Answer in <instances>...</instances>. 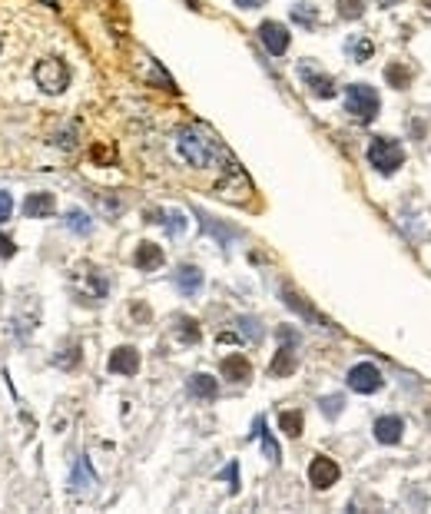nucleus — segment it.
Segmentation results:
<instances>
[{
	"label": "nucleus",
	"mask_w": 431,
	"mask_h": 514,
	"mask_svg": "<svg viewBox=\"0 0 431 514\" xmlns=\"http://www.w3.org/2000/svg\"><path fill=\"white\" fill-rule=\"evenodd\" d=\"M279 428H282L289 438H298V435H302V428H305L302 411H282V415H279Z\"/></svg>",
	"instance_id": "24"
},
{
	"label": "nucleus",
	"mask_w": 431,
	"mask_h": 514,
	"mask_svg": "<svg viewBox=\"0 0 431 514\" xmlns=\"http://www.w3.org/2000/svg\"><path fill=\"white\" fill-rule=\"evenodd\" d=\"M412 76H415V70L402 60H391L385 67V80L395 87V90H408V87H412Z\"/></svg>",
	"instance_id": "19"
},
{
	"label": "nucleus",
	"mask_w": 431,
	"mask_h": 514,
	"mask_svg": "<svg viewBox=\"0 0 431 514\" xmlns=\"http://www.w3.org/2000/svg\"><path fill=\"white\" fill-rule=\"evenodd\" d=\"M93 484H96V474H93L87 458H80V461H76V471L70 474V488H74V491H87Z\"/></svg>",
	"instance_id": "20"
},
{
	"label": "nucleus",
	"mask_w": 431,
	"mask_h": 514,
	"mask_svg": "<svg viewBox=\"0 0 431 514\" xmlns=\"http://www.w3.org/2000/svg\"><path fill=\"white\" fill-rule=\"evenodd\" d=\"M335 14L342 20H358L365 14V0H335Z\"/></svg>",
	"instance_id": "27"
},
{
	"label": "nucleus",
	"mask_w": 431,
	"mask_h": 514,
	"mask_svg": "<svg viewBox=\"0 0 431 514\" xmlns=\"http://www.w3.org/2000/svg\"><path fill=\"white\" fill-rule=\"evenodd\" d=\"M189 395L212 402V398L219 395V382H216L212 375H206V372H196V375H189Z\"/></svg>",
	"instance_id": "18"
},
{
	"label": "nucleus",
	"mask_w": 431,
	"mask_h": 514,
	"mask_svg": "<svg viewBox=\"0 0 431 514\" xmlns=\"http://www.w3.org/2000/svg\"><path fill=\"white\" fill-rule=\"evenodd\" d=\"M298 76L305 80V87H309L315 96H322V100H332V96H335V80L328 74H322L319 67H312V63H302V67H298Z\"/></svg>",
	"instance_id": "8"
},
{
	"label": "nucleus",
	"mask_w": 431,
	"mask_h": 514,
	"mask_svg": "<svg viewBox=\"0 0 431 514\" xmlns=\"http://www.w3.org/2000/svg\"><path fill=\"white\" fill-rule=\"evenodd\" d=\"M369 163L375 166V173L391 176V173H398L405 163V146L391 137H375L372 143H369Z\"/></svg>",
	"instance_id": "2"
},
{
	"label": "nucleus",
	"mask_w": 431,
	"mask_h": 514,
	"mask_svg": "<svg viewBox=\"0 0 431 514\" xmlns=\"http://www.w3.org/2000/svg\"><path fill=\"white\" fill-rule=\"evenodd\" d=\"M33 80H37V87L44 93H63L67 90V83H70V70H67V63L57 60V57H47L33 67Z\"/></svg>",
	"instance_id": "4"
},
{
	"label": "nucleus",
	"mask_w": 431,
	"mask_h": 514,
	"mask_svg": "<svg viewBox=\"0 0 431 514\" xmlns=\"http://www.w3.org/2000/svg\"><path fill=\"white\" fill-rule=\"evenodd\" d=\"M282 302L289 305V309H296V312H298L302 318H309V322H315V325H322V329H332V325H328V318H326V316H319V312H315L312 305L305 302V299H302V295H298V292H296L292 286H282Z\"/></svg>",
	"instance_id": "11"
},
{
	"label": "nucleus",
	"mask_w": 431,
	"mask_h": 514,
	"mask_svg": "<svg viewBox=\"0 0 431 514\" xmlns=\"http://www.w3.org/2000/svg\"><path fill=\"white\" fill-rule=\"evenodd\" d=\"M236 325H239V332L246 335L249 342H262V335H266V332H262V322H259L255 316H239Z\"/></svg>",
	"instance_id": "25"
},
{
	"label": "nucleus",
	"mask_w": 431,
	"mask_h": 514,
	"mask_svg": "<svg viewBox=\"0 0 431 514\" xmlns=\"http://www.w3.org/2000/svg\"><path fill=\"white\" fill-rule=\"evenodd\" d=\"M0 46H3V44H0Z\"/></svg>",
	"instance_id": "38"
},
{
	"label": "nucleus",
	"mask_w": 431,
	"mask_h": 514,
	"mask_svg": "<svg viewBox=\"0 0 431 514\" xmlns=\"http://www.w3.org/2000/svg\"><path fill=\"white\" fill-rule=\"evenodd\" d=\"M348 388L358 395H375L382 385H385V378H382V372H378V365L372 362H358L352 372H348Z\"/></svg>",
	"instance_id": "5"
},
{
	"label": "nucleus",
	"mask_w": 431,
	"mask_h": 514,
	"mask_svg": "<svg viewBox=\"0 0 431 514\" xmlns=\"http://www.w3.org/2000/svg\"><path fill=\"white\" fill-rule=\"evenodd\" d=\"M67 229H74L80 236H90V232H93V219H90L83 209H70L67 212Z\"/></svg>",
	"instance_id": "26"
},
{
	"label": "nucleus",
	"mask_w": 431,
	"mask_h": 514,
	"mask_svg": "<svg viewBox=\"0 0 431 514\" xmlns=\"http://www.w3.org/2000/svg\"><path fill=\"white\" fill-rule=\"evenodd\" d=\"M408 126H412V133H415V137H425V130H428V126H425V120H412Z\"/></svg>",
	"instance_id": "34"
},
{
	"label": "nucleus",
	"mask_w": 431,
	"mask_h": 514,
	"mask_svg": "<svg viewBox=\"0 0 431 514\" xmlns=\"http://www.w3.org/2000/svg\"><path fill=\"white\" fill-rule=\"evenodd\" d=\"M296 372V345L292 342H282V348L276 352V359L269 365V375L272 378H285Z\"/></svg>",
	"instance_id": "14"
},
{
	"label": "nucleus",
	"mask_w": 431,
	"mask_h": 514,
	"mask_svg": "<svg viewBox=\"0 0 431 514\" xmlns=\"http://www.w3.org/2000/svg\"><path fill=\"white\" fill-rule=\"evenodd\" d=\"M378 110H382V96L375 87L369 83H352L348 90H345V113H352L355 120L362 123H372L378 117Z\"/></svg>",
	"instance_id": "3"
},
{
	"label": "nucleus",
	"mask_w": 431,
	"mask_h": 514,
	"mask_svg": "<svg viewBox=\"0 0 431 514\" xmlns=\"http://www.w3.org/2000/svg\"><path fill=\"white\" fill-rule=\"evenodd\" d=\"M203 269H196V266H179L176 269V286L183 295H196L199 289H203Z\"/></svg>",
	"instance_id": "16"
},
{
	"label": "nucleus",
	"mask_w": 431,
	"mask_h": 514,
	"mask_svg": "<svg viewBox=\"0 0 431 514\" xmlns=\"http://www.w3.org/2000/svg\"><path fill=\"white\" fill-rule=\"evenodd\" d=\"M233 3H236L239 10H255V7H262L266 0H233Z\"/></svg>",
	"instance_id": "33"
},
{
	"label": "nucleus",
	"mask_w": 431,
	"mask_h": 514,
	"mask_svg": "<svg viewBox=\"0 0 431 514\" xmlns=\"http://www.w3.org/2000/svg\"><path fill=\"white\" fill-rule=\"evenodd\" d=\"M17 252V246H14V239H10V236H3V232H0V259H10Z\"/></svg>",
	"instance_id": "32"
},
{
	"label": "nucleus",
	"mask_w": 431,
	"mask_h": 514,
	"mask_svg": "<svg viewBox=\"0 0 431 514\" xmlns=\"http://www.w3.org/2000/svg\"><path fill=\"white\" fill-rule=\"evenodd\" d=\"M375 441L378 445H398L405 438V422L398 415H382L378 422H375Z\"/></svg>",
	"instance_id": "9"
},
{
	"label": "nucleus",
	"mask_w": 431,
	"mask_h": 514,
	"mask_svg": "<svg viewBox=\"0 0 431 514\" xmlns=\"http://www.w3.org/2000/svg\"><path fill=\"white\" fill-rule=\"evenodd\" d=\"M395 3H402V0H378V7H395Z\"/></svg>",
	"instance_id": "35"
},
{
	"label": "nucleus",
	"mask_w": 431,
	"mask_h": 514,
	"mask_svg": "<svg viewBox=\"0 0 431 514\" xmlns=\"http://www.w3.org/2000/svg\"><path fill=\"white\" fill-rule=\"evenodd\" d=\"M53 209H57L53 193H30L27 203H24V212L30 219H47V216H53Z\"/></svg>",
	"instance_id": "13"
},
{
	"label": "nucleus",
	"mask_w": 431,
	"mask_h": 514,
	"mask_svg": "<svg viewBox=\"0 0 431 514\" xmlns=\"http://www.w3.org/2000/svg\"><path fill=\"white\" fill-rule=\"evenodd\" d=\"M176 339L179 342H186V345H196L199 339H203V332H199V322L189 316H179L176 318Z\"/></svg>",
	"instance_id": "21"
},
{
	"label": "nucleus",
	"mask_w": 431,
	"mask_h": 514,
	"mask_svg": "<svg viewBox=\"0 0 431 514\" xmlns=\"http://www.w3.org/2000/svg\"><path fill=\"white\" fill-rule=\"evenodd\" d=\"M223 478H226V481H229V491L236 495V491H239V465H236V461H233V465H226Z\"/></svg>",
	"instance_id": "30"
},
{
	"label": "nucleus",
	"mask_w": 431,
	"mask_h": 514,
	"mask_svg": "<svg viewBox=\"0 0 431 514\" xmlns=\"http://www.w3.org/2000/svg\"><path fill=\"white\" fill-rule=\"evenodd\" d=\"M110 372L113 375H136L140 372V352L133 345H119L110 355Z\"/></svg>",
	"instance_id": "10"
},
{
	"label": "nucleus",
	"mask_w": 431,
	"mask_h": 514,
	"mask_svg": "<svg viewBox=\"0 0 431 514\" xmlns=\"http://www.w3.org/2000/svg\"><path fill=\"white\" fill-rule=\"evenodd\" d=\"M146 216H149L146 223H160V226H166L169 229V236H179V232L186 229V219H183V212H176V209H149Z\"/></svg>",
	"instance_id": "17"
},
{
	"label": "nucleus",
	"mask_w": 431,
	"mask_h": 514,
	"mask_svg": "<svg viewBox=\"0 0 431 514\" xmlns=\"http://www.w3.org/2000/svg\"><path fill=\"white\" fill-rule=\"evenodd\" d=\"M421 3H425V7H428V10H431V0H421Z\"/></svg>",
	"instance_id": "37"
},
{
	"label": "nucleus",
	"mask_w": 431,
	"mask_h": 514,
	"mask_svg": "<svg viewBox=\"0 0 431 514\" xmlns=\"http://www.w3.org/2000/svg\"><path fill=\"white\" fill-rule=\"evenodd\" d=\"M133 266L140 273H156V269L163 266V249H160L156 242H140L133 252Z\"/></svg>",
	"instance_id": "12"
},
{
	"label": "nucleus",
	"mask_w": 431,
	"mask_h": 514,
	"mask_svg": "<svg viewBox=\"0 0 431 514\" xmlns=\"http://www.w3.org/2000/svg\"><path fill=\"white\" fill-rule=\"evenodd\" d=\"M176 150H179V156L196 169L212 166V160H216V143L209 137H203L199 130H193V126H186V130L176 133Z\"/></svg>",
	"instance_id": "1"
},
{
	"label": "nucleus",
	"mask_w": 431,
	"mask_h": 514,
	"mask_svg": "<svg viewBox=\"0 0 431 514\" xmlns=\"http://www.w3.org/2000/svg\"><path fill=\"white\" fill-rule=\"evenodd\" d=\"M44 3H50V7H57V0H44Z\"/></svg>",
	"instance_id": "36"
},
{
	"label": "nucleus",
	"mask_w": 431,
	"mask_h": 514,
	"mask_svg": "<svg viewBox=\"0 0 431 514\" xmlns=\"http://www.w3.org/2000/svg\"><path fill=\"white\" fill-rule=\"evenodd\" d=\"M292 20H296V24H302V27H315L319 10H315V7H309V3H296V7H292Z\"/></svg>",
	"instance_id": "28"
},
{
	"label": "nucleus",
	"mask_w": 431,
	"mask_h": 514,
	"mask_svg": "<svg viewBox=\"0 0 431 514\" xmlns=\"http://www.w3.org/2000/svg\"><path fill=\"white\" fill-rule=\"evenodd\" d=\"M223 378H229V382H249V378H253V365H249V359L239 355V352L226 355L223 359Z\"/></svg>",
	"instance_id": "15"
},
{
	"label": "nucleus",
	"mask_w": 431,
	"mask_h": 514,
	"mask_svg": "<svg viewBox=\"0 0 431 514\" xmlns=\"http://www.w3.org/2000/svg\"><path fill=\"white\" fill-rule=\"evenodd\" d=\"M255 435L262 438V452H266L269 461H279V445H276V438L269 435V428H266V418H255Z\"/></svg>",
	"instance_id": "23"
},
{
	"label": "nucleus",
	"mask_w": 431,
	"mask_h": 514,
	"mask_svg": "<svg viewBox=\"0 0 431 514\" xmlns=\"http://www.w3.org/2000/svg\"><path fill=\"white\" fill-rule=\"evenodd\" d=\"M345 53H348L355 63H365L375 53V44L369 40V37H352V40L345 44Z\"/></svg>",
	"instance_id": "22"
},
{
	"label": "nucleus",
	"mask_w": 431,
	"mask_h": 514,
	"mask_svg": "<svg viewBox=\"0 0 431 514\" xmlns=\"http://www.w3.org/2000/svg\"><path fill=\"white\" fill-rule=\"evenodd\" d=\"M339 465L332 461V458H326V454H315L312 465H309V481H312V488H319V491H326V488H332V484L339 481Z\"/></svg>",
	"instance_id": "7"
},
{
	"label": "nucleus",
	"mask_w": 431,
	"mask_h": 514,
	"mask_svg": "<svg viewBox=\"0 0 431 514\" xmlns=\"http://www.w3.org/2000/svg\"><path fill=\"white\" fill-rule=\"evenodd\" d=\"M10 212H14V199H10V193H3V189H0V223H7V219H10Z\"/></svg>",
	"instance_id": "31"
},
{
	"label": "nucleus",
	"mask_w": 431,
	"mask_h": 514,
	"mask_svg": "<svg viewBox=\"0 0 431 514\" xmlns=\"http://www.w3.org/2000/svg\"><path fill=\"white\" fill-rule=\"evenodd\" d=\"M255 33H259L262 46H266L272 57H282L285 50H289V44H292V37H289V27H285V24H279V20H262Z\"/></svg>",
	"instance_id": "6"
},
{
	"label": "nucleus",
	"mask_w": 431,
	"mask_h": 514,
	"mask_svg": "<svg viewBox=\"0 0 431 514\" xmlns=\"http://www.w3.org/2000/svg\"><path fill=\"white\" fill-rule=\"evenodd\" d=\"M319 409H322V415H326V418H339V415H342V409H345V398H342V395H326V398L319 402Z\"/></svg>",
	"instance_id": "29"
}]
</instances>
